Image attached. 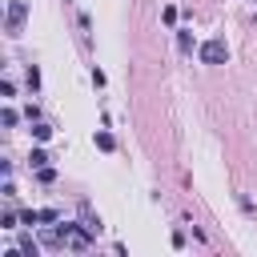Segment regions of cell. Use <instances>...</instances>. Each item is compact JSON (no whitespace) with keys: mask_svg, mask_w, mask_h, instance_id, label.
Masks as SVG:
<instances>
[{"mask_svg":"<svg viewBox=\"0 0 257 257\" xmlns=\"http://www.w3.org/2000/svg\"><path fill=\"white\" fill-rule=\"evenodd\" d=\"M201 60L205 64H225L229 60V44L225 40H205L201 44Z\"/></svg>","mask_w":257,"mask_h":257,"instance_id":"1","label":"cell"},{"mask_svg":"<svg viewBox=\"0 0 257 257\" xmlns=\"http://www.w3.org/2000/svg\"><path fill=\"white\" fill-rule=\"evenodd\" d=\"M40 221H44V225H52V221H60V213H56V209H40Z\"/></svg>","mask_w":257,"mask_h":257,"instance_id":"6","label":"cell"},{"mask_svg":"<svg viewBox=\"0 0 257 257\" xmlns=\"http://www.w3.org/2000/svg\"><path fill=\"white\" fill-rule=\"evenodd\" d=\"M177 44H181V52H193V36L189 32H177Z\"/></svg>","mask_w":257,"mask_h":257,"instance_id":"4","label":"cell"},{"mask_svg":"<svg viewBox=\"0 0 257 257\" xmlns=\"http://www.w3.org/2000/svg\"><path fill=\"white\" fill-rule=\"evenodd\" d=\"M28 161H32V169H44V165H48V153H44V149H32Z\"/></svg>","mask_w":257,"mask_h":257,"instance_id":"3","label":"cell"},{"mask_svg":"<svg viewBox=\"0 0 257 257\" xmlns=\"http://www.w3.org/2000/svg\"><path fill=\"white\" fill-rule=\"evenodd\" d=\"M24 16H28V4H24V0H12V4H8V32H12V36H20Z\"/></svg>","mask_w":257,"mask_h":257,"instance_id":"2","label":"cell"},{"mask_svg":"<svg viewBox=\"0 0 257 257\" xmlns=\"http://www.w3.org/2000/svg\"><path fill=\"white\" fill-rule=\"evenodd\" d=\"M32 137H36V141H48L52 128H48V124H32Z\"/></svg>","mask_w":257,"mask_h":257,"instance_id":"5","label":"cell"},{"mask_svg":"<svg viewBox=\"0 0 257 257\" xmlns=\"http://www.w3.org/2000/svg\"><path fill=\"white\" fill-rule=\"evenodd\" d=\"M96 145H100V149L108 153V149H112V137H108V133H96Z\"/></svg>","mask_w":257,"mask_h":257,"instance_id":"8","label":"cell"},{"mask_svg":"<svg viewBox=\"0 0 257 257\" xmlns=\"http://www.w3.org/2000/svg\"><path fill=\"white\" fill-rule=\"evenodd\" d=\"M20 221H24V225H36V221H40V213H36V209H24V213H20Z\"/></svg>","mask_w":257,"mask_h":257,"instance_id":"7","label":"cell"}]
</instances>
